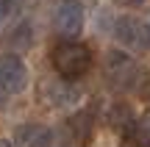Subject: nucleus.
I'll return each instance as SVG.
<instances>
[{"label":"nucleus","instance_id":"nucleus-1","mask_svg":"<svg viewBox=\"0 0 150 147\" xmlns=\"http://www.w3.org/2000/svg\"><path fill=\"white\" fill-rule=\"evenodd\" d=\"M50 61H53L56 72L64 78H81L92 70V50L81 42H72V39H64L53 47L50 53Z\"/></svg>","mask_w":150,"mask_h":147},{"label":"nucleus","instance_id":"nucleus-2","mask_svg":"<svg viewBox=\"0 0 150 147\" xmlns=\"http://www.w3.org/2000/svg\"><path fill=\"white\" fill-rule=\"evenodd\" d=\"M36 100L45 108H72L81 100V89L72 83V78H45L36 89Z\"/></svg>","mask_w":150,"mask_h":147},{"label":"nucleus","instance_id":"nucleus-3","mask_svg":"<svg viewBox=\"0 0 150 147\" xmlns=\"http://www.w3.org/2000/svg\"><path fill=\"white\" fill-rule=\"evenodd\" d=\"M103 72H106L108 83H111V86H120V89H131L139 81V67H136V61L131 58L128 53H122V50H108L106 53Z\"/></svg>","mask_w":150,"mask_h":147},{"label":"nucleus","instance_id":"nucleus-4","mask_svg":"<svg viewBox=\"0 0 150 147\" xmlns=\"http://www.w3.org/2000/svg\"><path fill=\"white\" fill-rule=\"evenodd\" d=\"M53 28L59 36L72 39L83 31V6L81 0H59L53 8Z\"/></svg>","mask_w":150,"mask_h":147},{"label":"nucleus","instance_id":"nucleus-5","mask_svg":"<svg viewBox=\"0 0 150 147\" xmlns=\"http://www.w3.org/2000/svg\"><path fill=\"white\" fill-rule=\"evenodd\" d=\"M114 39L122 47L147 50L150 47V28H147V22L136 20V17H120L114 22Z\"/></svg>","mask_w":150,"mask_h":147},{"label":"nucleus","instance_id":"nucleus-6","mask_svg":"<svg viewBox=\"0 0 150 147\" xmlns=\"http://www.w3.org/2000/svg\"><path fill=\"white\" fill-rule=\"evenodd\" d=\"M0 86L8 89L11 94L25 92V86H28V70H25V64H22L20 56H14V53L0 56Z\"/></svg>","mask_w":150,"mask_h":147},{"label":"nucleus","instance_id":"nucleus-7","mask_svg":"<svg viewBox=\"0 0 150 147\" xmlns=\"http://www.w3.org/2000/svg\"><path fill=\"white\" fill-rule=\"evenodd\" d=\"M14 142L17 144H39V147H47V144L56 142V133H53V128H47V125L28 122V125H20V128H17Z\"/></svg>","mask_w":150,"mask_h":147},{"label":"nucleus","instance_id":"nucleus-8","mask_svg":"<svg viewBox=\"0 0 150 147\" xmlns=\"http://www.w3.org/2000/svg\"><path fill=\"white\" fill-rule=\"evenodd\" d=\"M92 128H95V117H92V111H78L72 120H67L64 131L70 133V142H86L89 133H92Z\"/></svg>","mask_w":150,"mask_h":147},{"label":"nucleus","instance_id":"nucleus-9","mask_svg":"<svg viewBox=\"0 0 150 147\" xmlns=\"http://www.w3.org/2000/svg\"><path fill=\"white\" fill-rule=\"evenodd\" d=\"M128 142H134V144H150V111H145V114L136 120L134 136H131Z\"/></svg>","mask_w":150,"mask_h":147},{"label":"nucleus","instance_id":"nucleus-10","mask_svg":"<svg viewBox=\"0 0 150 147\" xmlns=\"http://www.w3.org/2000/svg\"><path fill=\"white\" fill-rule=\"evenodd\" d=\"M31 42H33V31H31L28 22L17 25L11 31V36H8V44H14V47H31Z\"/></svg>","mask_w":150,"mask_h":147},{"label":"nucleus","instance_id":"nucleus-11","mask_svg":"<svg viewBox=\"0 0 150 147\" xmlns=\"http://www.w3.org/2000/svg\"><path fill=\"white\" fill-rule=\"evenodd\" d=\"M14 3H17V0H0V22L8 20V14L14 11Z\"/></svg>","mask_w":150,"mask_h":147},{"label":"nucleus","instance_id":"nucleus-12","mask_svg":"<svg viewBox=\"0 0 150 147\" xmlns=\"http://www.w3.org/2000/svg\"><path fill=\"white\" fill-rule=\"evenodd\" d=\"M139 92H142V97H145L147 103H150V75L145 78V83H142V89H139Z\"/></svg>","mask_w":150,"mask_h":147},{"label":"nucleus","instance_id":"nucleus-13","mask_svg":"<svg viewBox=\"0 0 150 147\" xmlns=\"http://www.w3.org/2000/svg\"><path fill=\"white\" fill-rule=\"evenodd\" d=\"M8 94H11L8 89H3V86H0V111H3L6 106H8Z\"/></svg>","mask_w":150,"mask_h":147},{"label":"nucleus","instance_id":"nucleus-14","mask_svg":"<svg viewBox=\"0 0 150 147\" xmlns=\"http://www.w3.org/2000/svg\"><path fill=\"white\" fill-rule=\"evenodd\" d=\"M117 6H122V8H134V6H142V0H114Z\"/></svg>","mask_w":150,"mask_h":147},{"label":"nucleus","instance_id":"nucleus-15","mask_svg":"<svg viewBox=\"0 0 150 147\" xmlns=\"http://www.w3.org/2000/svg\"><path fill=\"white\" fill-rule=\"evenodd\" d=\"M147 28H150V17H147Z\"/></svg>","mask_w":150,"mask_h":147}]
</instances>
